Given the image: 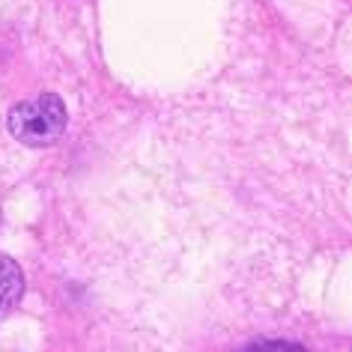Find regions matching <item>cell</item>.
<instances>
[{
	"instance_id": "1",
	"label": "cell",
	"mask_w": 352,
	"mask_h": 352,
	"mask_svg": "<svg viewBox=\"0 0 352 352\" xmlns=\"http://www.w3.org/2000/svg\"><path fill=\"white\" fill-rule=\"evenodd\" d=\"M69 113L54 93H42L30 102H19L10 111V135L24 146H51L66 131Z\"/></svg>"
},
{
	"instance_id": "2",
	"label": "cell",
	"mask_w": 352,
	"mask_h": 352,
	"mask_svg": "<svg viewBox=\"0 0 352 352\" xmlns=\"http://www.w3.org/2000/svg\"><path fill=\"white\" fill-rule=\"evenodd\" d=\"M24 298V272L19 263L0 254V316L12 314Z\"/></svg>"
},
{
	"instance_id": "3",
	"label": "cell",
	"mask_w": 352,
	"mask_h": 352,
	"mask_svg": "<svg viewBox=\"0 0 352 352\" xmlns=\"http://www.w3.org/2000/svg\"><path fill=\"white\" fill-rule=\"evenodd\" d=\"M245 352H305L302 346L296 343H287V340H263V343H254Z\"/></svg>"
}]
</instances>
